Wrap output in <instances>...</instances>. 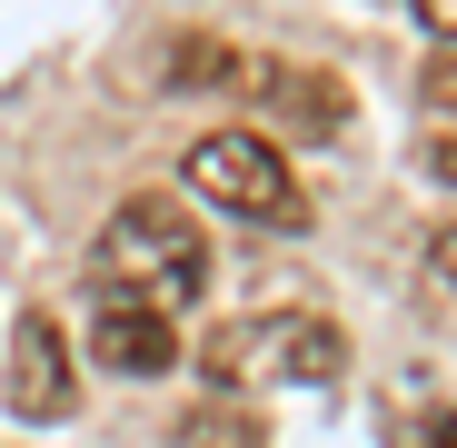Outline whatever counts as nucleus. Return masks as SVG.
I'll return each mask as SVG.
<instances>
[{
    "mask_svg": "<svg viewBox=\"0 0 457 448\" xmlns=\"http://www.w3.org/2000/svg\"><path fill=\"white\" fill-rule=\"evenodd\" d=\"M209 289V230L170 199V190H139L110 209L100 230V299H139V309H189Z\"/></svg>",
    "mask_w": 457,
    "mask_h": 448,
    "instance_id": "f257e3e1",
    "label": "nucleus"
},
{
    "mask_svg": "<svg viewBox=\"0 0 457 448\" xmlns=\"http://www.w3.org/2000/svg\"><path fill=\"white\" fill-rule=\"evenodd\" d=\"M199 368H209L219 389H239V379H288V389H328L338 368H348V339H338L328 319H309V309H269V319H228V329H209Z\"/></svg>",
    "mask_w": 457,
    "mask_h": 448,
    "instance_id": "f03ea898",
    "label": "nucleus"
},
{
    "mask_svg": "<svg viewBox=\"0 0 457 448\" xmlns=\"http://www.w3.org/2000/svg\"><path fill=\"white\" fill-rule=\"evenodd\" d=\"M189 190L209 209H228V219H249V230H309V190H298V170L278 160L259 130L189 139Z\"/></svg>",
    "mask_w": 457,
    "mask_h": 448,
    "instance_id": "7ed1b4c3",
    "label": "nucleus"
},
{
    "mask_svg": "<svg viewBox=\"0 0 457 448\" xmlns=\"http://www.w3.org/2000/svg\"><path fill=\"white\" fill-rule=\"evenodd\" d=\"M239 90H249V110H259L269 130H288V139H338V130H348V80H338V70L259 60V70H239Z\"/></svg>",
    "mask_w": 457,
    "mask_h": 448,
    "instance_id": "20e7f679",
    "label": "nucleus"
},
{
    "mask_svg": "<svg viewBox=\"0 0 457 448\" xmlns=\"http://www.w3.org/2000/svg\"><path fill=\"white\" fill-rule=\"evenodd\" d=\"M70 399H80V368H70V339L50 309H30L11 329V418H70Z\"/></svg>",
    "mask_w": 457,
    "mask_h": 448,
    "instance_id": "39448f33",
    "label": "nucleus"
},
{
    "mask_svg": "<svg viewBox=\"0 0 457 448\" xmlns=\"http://www.w3.org/2000/svg\"><path fill=\"white\" fill-rule=\"evenodd\" d=\"M90 359H100V368H120V379H170L179 329H170V309H139V299H100V309H90Z\"/></svg>",
    "mask_w": 457,
    "mask_h": 448,
    "instance_id": "423d86ee",
    "label": "nucleus"
},
{
    "mask_svg": "<svg viewBox=\"0 0 457 448\" xmlns=\"http://www.w3.org/2000/svg\"><path fill=\"white\" fill-rule=\"evenodd\" d=\"M179 448H269V418L239 409V399H199L179 418Z\"/></svg>",
    "mask_w": 457,
    "mask_h": 448,
    "instance_id": "0eeeda50",
    "label": "nucleus"
},
{
    "mask_svg": "<svg viewBox=\"0 0 457 448\" xmlns=\"http://www.w3.org/2000/svg\"><path fill=\"white\" fill-rule=\"evenodd\" d=\"M398 448H457V409H428V418H408V428H398Z\"/></svg>",
    "mask_w": 457,
    "mask_h": 448,
    "instance_id": "6e6552de",
    "label": "nucleus"
},
{
    "mask_svg": "<svg viewBox=\"0 0 457 448\" xmlns=\"http://www.w3.org/2000/svg\"><path fill=\"white\" fill-rule=\"evenodd\" d=\"M418 90H428V100H437V110L457 120V50H437V60L418 70Z\"/></svg>",
    "mask_w": 457,
    "mask_h": 448,
    "instance_id": "1a4fd4ad",
    "label": "nucleus"
},
{
    "mask_svg": "<svg viewBox=\"0 0 457 448\" xmlns=\"http://www.w3.org/2000/svg\"><path fill=\"white\" fill-rule=\"evenodd\" d=\"M418 21H428V30H437V40L457 50V0H418Z\"/></svg>",
    "mask_w": 457,
    "mask_h": 448,
    "instance_id": "9d476101",
    "label": "nucleus"
},
{
    "mask_svg": "<svg viewBox=\"0 0 457 448\" xmlns=\"http://www.w3.org/2000/svg\"><path fill=\"white\" fill-rule=\"evenodd\" d=\"M428 259H437V279L457 289V230H437V240H428Z\"/></svg>",
    "mask_w": 457,
    "mask_h": 448,
    "instance_id": "9b49d317",
    "label": "nucleus"
},
{
    "mask_svg": "<svg viewBox=\"0 0 457 448\" xmlns=\"http://www.w3.org/2000/svg\"><path fill=\"white\" fill-rule=\"evenodd\" d=\"M428 170H437V180L457 190V139H437V149H428Z\"/></svg>",
    "mask_w": 457,
    "mask_h": 448,
    "instance_id": "f8f14e48",
    "label": "nucleus"
}]
</instances>
